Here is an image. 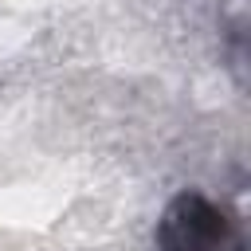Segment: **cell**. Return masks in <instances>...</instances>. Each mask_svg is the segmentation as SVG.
Instances as JSON below:
<instances>
[{"mask_svg": "<svg viewBox=\"0 0 251 251\" xmlns=\"http://www.w3.org/2000/svg\"><path fill=\"white\" fill-rule=\"evenodd\" d=\"M157 243L161 251H243V239L227 212L196 192H184L169 204Z\"/></svg>", "mask_w": 251, "mask_h": 251, "instance_id": "1", "label": "cell"}]
</instances>
